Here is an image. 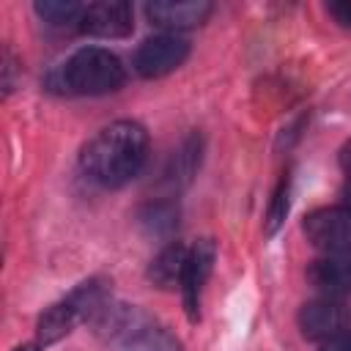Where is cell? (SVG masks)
<instances>
[{
    "mask_svg": "<svg viewBox=\"0 0 351 351\" xmlns=\"http://www.w3.org/2000/svg\"><path fill=\"white\" fill-rule=\"evenodd\" d=\"M148 156V134L134 121H115L96 132L82 151V170L101 186H121L132 181Z\"/></svg>",
    "mask_w": 351,
    "mask_h": 351,
    "instance_id": "cell-1",
    "label": "cell"
},
{
    "mask_svg": "<svg viewBox=\"0 0 351 351\" xmlns=\"http://www.w3.org/2000/svg\"><path fill=\"white\" fill-rule=\"evenodd\" d=\"M123 80H126V71H123L121 58L101 47L77 49L58 71V85L63 90L88 93V96L118 90Z\"/></svg>",
    "mask_w": 351,
    "mask_h": 351,
    "instance_id": "cell-2",
    "label": "cell"
},
{
    "mask_svg": "<svg viewBox=\"0 0 351 351\" xmlns=\"http://www.w3.org/2000/svg\"><path fill=\"white\" fill-rule=\"evenodd\" d=\"M304 236L313 247L324 250L326 255L348 252L351 250V211L343 206H329L307 214Z\"/></svg>",
    "mask_w": 351,
    "mask_h": 351,
    "instance_id": "cell-3",
    "label": "cell"
},
{
    "mask_svg": "<svg viewBox=\"0 0 351 351\" xmlns=\"http://www.w3.org/2000/svg\"><path fill=\"white\" fill-rule=\"evenodd\" d=\"M189 55V41L178 33H159L145 38L134 52V69L143 77H165L176 71Z\"/></svg>",
    "mask_w": 351,
    "mask_h": 351,
    "instance_id": "cell-4",
    "label": "cell"
},
{
    "mask_svg": "<svg viewBox=\"0 0 351 351\" xmlns=\"http://www.w3.org/2000/svg\"><path fill=\"white\" fill-rule=\"evenodd\" d=\"M348 321H351V315L343 307V302L326 299V296L307 302L299 310V329L310 340H329L335 335H343V332H348Z\"/></svg>",
    "mask_w": 351,
    "mask_h": 351,
    "instance_id": "cell-5",
    "label": "cell"
},
{
    "mask_svg": "<svg viewBox=\"0 0 351 351\" xmlns=\"http://www.w3.org/2000/svg\"><path fill=\"white\" fill-rule=\"evenodd\" d=\"M80 27L96 38H123L132 33V8L123 0H101L85 5Z\"/></svg>",
    "mask_w": 351,
    "mask_h": 351,
    "instance_id": "cell-6",
    "label": "cell"
},
{
    "mask_svg": "<svg viewBox=\"0 0 351 351\" xmlns=\"http://www.w3.org/2000/svg\"><path fill=\"white\" fill-rule=\"evenodd\" d=\"M307 282L326 299H340L351 293V255L335 252L313 261L307 269Z\"/></svg>",
    "mask_w": 351,
    "mask_h": 351,
    "instance_id": "cell-7",
    "label": "cell"
},
{
    "mask_svg": "<svg viewBox=\"0 0 351 351\" xmlns=\"http://www.w3.org/2000/svg\"><path fill=\"white\" fill-rule=\"evenodd\" d=\"M145 14L154 25L165 27L167 33H178V30L206 22V16L211 14V3H206V0H159V3H151L145 8Z\"/></svg>",
    "mask_w": 351,
    "mask_h": 351,
    "instance_id": "cell-8",
    "label": "cell"
},
{
    "mask_svg": "<svg viewBox=\"0 0 351 351\" xmlns=\"http://www.w3.org/2000/svg\"><path fill=\"white\" fill-rule=\"evenodd\" d=\"M214 266V244L211 241H197L195 250H189L186 258V269H184V280H181V291H184V307L189 313V318H197V307H200V293L203 285L211 274Z\"/></svg>",
    "mask_w": 351,
    "mask_h": 351,
    "instance_id": "cell-9",
    "label": "cell"
},
{
    "mask_svg": "<svg viewBox=\"0 0 351 351\" xmlns=\"http://www.w3.org/2000/svg\"><path fill=\"white\" fill-rule=\"evenodd\" d=\"M82 318L80 307L74 304V299H63L58 304H52L41 318H38V346H49L55 340H60L63 335L71 332V326Z\"/></svg>",
    "mask_w": 351,
    "mask_h": 351,
    "instance_id": "cell-10",
    "label": "cell"
},
{
    "mask_svg": "<svg viewBox=\"0 0 351 351\" xmlns=\"http://www.w3.org/2000/svg\"><path fill=\"white\" fill-rule=\"evenodd\" d=\"M186 247L181 244H167L154 261H151V269H148V277L159 285V288H170L176 282L184 280V269H186Z\"/></svg>",
    "mask_w": 351,
    "mask_h": 351,
    "instance_id": "cell-11",
    "label": "cell"
},
{
    "mask_svg": "<svg viewBox=\"0 0 351 351\" xmlns=\"http://www.w3.org/2000/svg\"><path fill=\"white\" fill-rule=\"evenodd\" d=\"M121 346H123V351H181V343L170 332L154 326L148 318Z\"/></svg>",
    "mask_w": 351,
    "mask_h": 351,
    "instance_id": "cell-12",
    "label": "cell"
},
{
    "mask_svg": "<svg viewBox=\"0 0 351 351\" xmlns=\"http://www.w3.org/2000/svg\"><path fill=\"white\" fill-rule=\"evenodd\" d=\"M36 11L44 22H49L55 27H69V25L82 22L85 5L71 3V0H44V3H36Z\"/></svg>",
    "mask_w": 351,
    "mask_h": 351,
    "instance_id": "cell-13",
    "label": "cell"
},
{
    "mask_svg": "<svg viewBox=\"0 0 351 351\" xmlns=\"http://www.w3.org/2000/svg\"><path fill=\"white\" fill-rule=\"evenodd\" d=\"M329 14L343 25V27H351V0H337V3H329Z\"/></svg>",
    "mask_w": 351,
    "mask_h": 351,
    "instance_id": "cell-14",
    "label": "cell"
},
{
    "mask_svg": "<svg viewBox=\"0 0 351 351\" xmlns=\"http://www.w3.org/2000/svg\"><path fill=\"white\" fill-rule=\"evenodd\" d=\"M321 351H351V329L343 332V335H335V337L324 340Z\"/></svg>",
    "mask_w": 351,
    "mask_h": 351,
    "instance_id": "cell-15",
    "label": "cell"
},
{
    "mask_svg": "<svg viewBox=\"0 0 351 351\" xmlns=\"http://www.w3.org/2000/svg\"><path fill=\"white\" fill-rule=\"evenodd\" d=\"M340 165H343V170H346V176H348V181H351V140L343 145V151H340Z\"/></svg>",
    "mask_w": 351,
    "mask_h": 351,
    "instance_id": "cell-16",
    "label": "cell"
},
{
    "mask_svg": "<svg viewBox=\"0 0 351 351\" xmlns=\"http://www.w3.org/2000/svg\"><path fill=\"white\" fill-rule=\"evenodd\" d=\"M343 208H348L351 211V181L346 184V189H343Z\"/></svg>",
    "mask_w": 351,
    "mask_h": 351,
    "instance_id": "cell-17",
    "label": "cell"
},
{
    "mask_svg": "<svg viewBox=\"0 0 351 351\" xmlns=\"http://www.w3.org/2000/svg\"><path fill=\"white\" fill-rule=\"evenodd\" d=\"M16 351H41V346H19Z\"/></svg>",
    "mask_w": 351,
    "mask_h": 351,
    "instance_id": "cell-18",
    "label": "cell"
}]
</instances>
